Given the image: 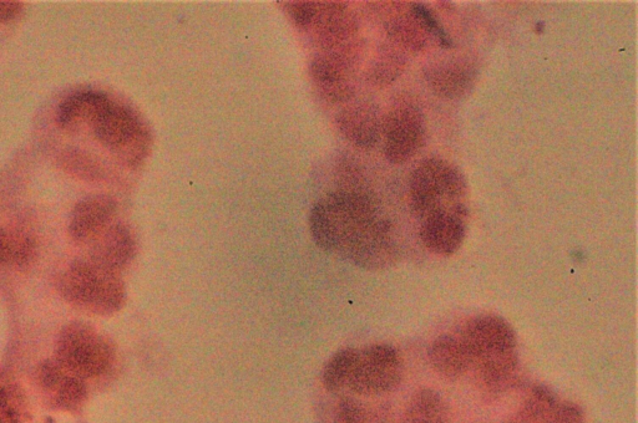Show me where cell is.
<instances>
[{
	"mask_svg": "<svg viewBox=\"0 0 638 423\" xmlns=\"http://www.w3.org/2000/svg\"><path fill=\"white\" fill-rule=\"evenodd\" d=\"M383 218L372 193L361 188H342L328 193L313 206L310 229L319 248L347 259Z\"/></svg>",
	"mask_w": 638,
	"mask_h": 423,
	"instance_id": "1",
	"label": "cell"
},
{
	"mask_svg": "<svg viewBox=\"0 0 638 423\" xmlns=\"http://www.w3.org/2000/svg\"><path fill=\"white\" fill-rule=\"evenodd\" d=\"M286 13L301 32L308 35L319 52L357 48L356 14L337 2H285Z\"/></svg>",
	"mask_w": 638,
	"mask_h": 423,
	"instance_id": "2",
	"label": "cell"
},
{
	"mask_svg": "<svg viewBox=\"0 0 638 423\" xmlns=\"http://www.w3.org/2000/svg\"><path fill=\"white\" fill-rule=\"evenodd\" d=\"M468 186L462 172L442 159L420 162L409 181L410 208L424 221L439 212L464 206Z\"/></svg>",
	"mask_w": 638,
	"mask_h": 423,
	"instance_id": "3",
	"label": "cell"
},
{
	"mask_svg": "<svg viewBox=\"0 0 638 423\" xmlns=\"http://www.w3.org/2000/svg\"><path fill=\"white\" fill-rule=\"evenodd\" d=\"M59 289L68 302L96 313L118 312L125 300L124 284L118 273L84 259H78L64 270Z\"/></svg>",
	"mask_w": 638,
	"mask_h": 423,
	"instance_id": "4",
	"label": "cell"
},
{
	"mask_svg": "<svg viewBox=\"0 0 638 423\" xmlns=\"http://www.w3.org/2000/svg\"><path fill=\"white\" fill-rule=\"evenodd\" d=\"M96 139L126 165L138 166L149 146V134L143 122L128 106L109 99L101 107L93 122Z\"/></svg>",
	"mask_w": 638,
	"mask_h": 423,
	"instance_id": "5",
	"label": "cell"
},
{
	"mask_svg": "<svg viewBox=\"0 0 638 423\" xmlns=\"http://www.w3.org/2000/svg\"><path fill=\"white\" fill-rule=\"evenodd\" d=\"M114 356L108 341L88 325L70 324L59 336L58 364L80 379H93L106 374L113 366Z\"/></svg>",
	"mask_w": 638,
	"mask_h": 423,
	"instance_id": "6",
	"label": "cell"
},
{
	"mask_svg": "<svg viewBox=\"0 0 638 423\" xmlns=\"http://www.w3.org/2000/svg\"><path fill=\"white\" fill-rule=\"evenodd\" d=\"M403 377L404 364L398 350L378 344L358 351L347 386L359 396H381L396 390Z\"/></svg>",
	"mask_w": 638,
	"mask_h": 423,
	"instance_id": "7",
	"label": "cell"
},
{
	"mask_svg": "<svg viewBox=\"0 0 638 423\" xmlns=\"http://www.w3.org/2000/svg\"><path fill=\"white\" fill-rule=\"evenodd\" d=\"M357 48L318 52L310 63V75L317 93L328 104L346 105L356 94L353 84Z\"/></svg>",
	"mask_w": 638,
	"mask_h": 423,
	"instance_id": "8",
	"label": "cell"
},
{
	"mask_svg": "<svg viewBox=\"0 0 638 423\" xmlns=\"http://www.w3.org/2000/svg\"><path fill=\"white\" fill-rule=\"evenodd\" d=\"M384 155L393 165H403L417 155L427 139L422 111L412 105L396 107L383 119Z\"/></svg>",
	"mask_w": 638,
	"mask_h": 423,
	"instance_id": "9",
	"label": "cell"
},
{
	"mask_svg": "<svg viewBox=\"0 0 638 423\" xmlns=\"http://www.w3.org/2000/svg\"><path fill=\"white\" fill-rule=\"evenodd\" d=\"M465 348L474 363L516 351V334L511 325L498 315H480L464 325L462 336Z\"/></svg>",
	"mask_w": 638,
	"mask_h": 423,
	"instance_id": "10",
	"label": "cell"
},
{
	"mask_svg": "<svg viewBox=\"0 0 638 423\" xmlns=\"http://www.w3.org/2000/svg\"><path fill=\"white\" fill-rule=\"evenodd\" d=\"M467 216V207L460 206L457 210L439 212L424 219L420 238L425 248L438 256L447 257L457 253L467 236Z\"/></svg>",
	"mask_w": 638,
	"mask_h": 423,
	"instance_id": "11",
	"label": "cell"
},
{
	"mask_svg": "<svg viewBox=\"0 0 638 423\" xmlns=\"http://www.w3.org/2000/svg\"><path fill=\"white\" fill-rule=\"evenodd\" d=\"M336 125L343 137L362 149H372L383 135V120L378 107L368 101H349L343 105L337 112Z\"/></svg>",
	"mask_w": 638,
	"mask_h": 423,
	"instance_id": "12",
	"label": "cell"
},
{
	"mask_svg": "<svg viewBox=\"0 0 638 423\" xmlns=\"http://www.w3.org/2000/svg\"><path fill=\"white\" fill-rule=\"evenodd\" d=\"M118 210L113 197L94 195L84 198L74 207L69 222V234L75 242L94 241L110 226Z\"/></svg>",
	"mask_w": 638,
	"mask_h": 423,
	"instance_id": "13",
	"label": "cell"
},
{
	"mask_svg": "<svg viewBox=\"0 0 638 423\" xmlns=\"http://www.w3.org/2000/svg\"><path fill=\"white\" fill-rule=\"evenodd\" d=\"M425 79L440 98L458 99L468 93L477 78V69L467 59H445L428 64Z\"/></svg>",
	"mask_w": 638,
	"mask_h": 423,
	"instance_id": "14",
	"label": "cell"
},
{
	"mask_svg": "<svg viewBox=\"0 0 638 423\" xmlns=\"http://www.w3.org/2000/svg\"><path fill=\"white\" fill-rule=\"evenodd\" d=\"M94 241L90 261L110 272L119 273L135 257V238L125 224L109 226Z\"/></svg>",
	"mask_w": 638,
	"mask_h": 423,
	"instance_id": "15",
	"label": "cell"
},
{
	"mask_svg": "<svg viewBox=\"0 0 638 423\" xmlns=\"http://www.w3.org/2000/svg\"><path fill=\"white\" fill-rule=\"evenodd\" d=\"M428 355L430 365L445 379H460L473 366L472 356L463 341L453 335H442L435 339Z\"/></svg>",
	"mask_w": 638,
	"mask_h": 423,
	"instance_id": "16",
	"label": "cell"
},
{
	"mask_svg": "<svg viewBox=\"0 0 638 423\" xmlns=\"http://www.w3.org/2000/svg\"><path fill=\"white\" fill-rule=\"evenodd\" d=\"M109 99L105 93L90 90L68 96L58 106V125L65 130L78 129L83 124L91 125L101 107L108 103Z\"/></svg>",
	"mask_w": 638,
	"mask_h": 423,
	"instance_id": "17",
	"label": "cell"
},
{
	"mask_svg": "<svg viewBox=\"0 0 638 423\" xmlns=\"http://www.w3.org/2000/svg\"><path fill=\"white\" fill-rule=\"evenodd\" d=\"M473 366L477 369L481 384L494 394L508 391L518 384L520 363L516 351L477 361Z\"/></svg>",
	"mask_w": 638,
	"mask_h": 423,
	"instance_id": "18",
	"label": "cell"
},
{
	"mask_svg": "<svg viewBox=\"0 0 638 423\" xmlns=\"http://www.w3.org/2000/svg\"><path fill=\"white\" fill-rule=\"evenodd\" d=\"M559 404L558 397L548 386L535 385L531 387L518 415L530 423H554Z\"/></svg>",
	"mask_w": 638,
	"mask_h": 423,
	"instance_id": "19",
	"label": "cell"
},
{
	"mask_svg": "<svg viewBox=\"0 0 638 423\" xmlns=\"http://www.w3.org/2000/svg\"><path fill=\"white\" fill-rule=\"evenodd\" d=\"M386 29L388 37H391L399 47L413 50V52H420L427 47L429 34L425 32L414 15L409 18L398 17L389 20Z\"/></svg>",
	"mask_w": 638,
	"mask_h": 423,
	"instance_id": "20",
	"label": "cell"
},
{
	"mask_svg": "<svg viewBox=\"0 0 638 423\" xmlns=\"http://www.w3.org/2000/svg\"><path fill=\"white\" fill-rule=\"evenodd\" d=\"M447 402L437 391L422 389L410 400L405 419L449 420Z\"/></svg>",
	"mask_w": 638,
	"mask_h": 423,
	"instance_id": "21",
	"label": "cell"
},
{
	"mask_svg": "<svg viewBox=\"0 0 638 423\" xmlns=\"http://www.w3.org/2000/svg\"><path fill=\"white\" fill-rule=\"evenodd\" d=\"M358 358V350L343 349L328 361L323 371V385L328 391L336 392L348 385L354 365Z\"/></svg>",
	"mask_w": 638,
	"mask_h": 423,
	"instance_id": "22",
	"label": "cell"
},
{
	"mask_svg": "<svg viewBox=\"0 0 638 423\" xmlns=\"http://www.w3.org/2000/svg\"><path fill=\"white\" fill-rule=\"evenodd\" d=\"M60 166L70 175L84 181H98L104 177V170L93 156L83 150L68 149L59 159Z\"/></svg>",
	"mask_w": 638,
	"mask_h": 423,
	"instance_id": "23",
	"label": "cell"
},
{
	"mask_svg": "<svg viewBox=\"0 0 638 423\" xmlns=\"http://www.w3.org/2000/svg\"><path fill=\"white\" fill-rule=\"evenodd\" d=\"M404 58L396 52H384L381 59L372 65L368 71V79L373 84L386 85L391 84L402 74L404 68Z\"/></svg>",
	"mask_w": 638,
	"mask_h": 423,
	"instance_id": "24",
	"label": "cell"
},
{
	"mask_svg": "<svg viewBox=\"0 0 638 423\" xmlns=\"http://www.w3.org/2000/svg\"><path fill=\"white\" fill-rule=\"evenodd\" d=\"M55 399L65 409H74L83 402L86 396V387L83 379L72 374H65L54 389Z\"/></svg>",
	"mask_w": 638,
	"mask_h": 423,
	"instance_id": "25",
	"label": "cell"
},
{
	"mask_svg": "<svg viewBox=\"0 0 638 423\" xmlns=\"http://www.w3.org/2000/svg\"><path fill=\"white\" fill-rule=\"evenodd\" d=\"M336 423H376V419L361 401L343 399L337 405Z\"/></svg>",
	"mask_w": 638,
	"mask_h": 423,
	"instance_id": "26",
	"label": "cell"
},
{
	"mask_svg": "<svg viewBox=\"0 0 638 423\" xmlns=\"http://www.w3.org/2000/svg\"><path fill=\"white\" fill-rule=\"evenodd\" d=\"M413 15L418 19V22L422 24L425 32L434 35L435 38H438L442 47H452V40H450L449 35L445 32L442 25L438 22V19L435 18V15H433L428 8H425L422 4H414Z\"/></svg>",
	"mask_w": 638,
	"mask_h": 423,
	"instance_id": "27",
	"label": "cell"
},
{
	"mask_svg": "<svg viewBox=\"0 0 638 423\" xmlns=\"http://www.w3.org/2000/svg\"><path fill=\"white\" fill-rule=\"evenodd\" d=\"M12 239V263L10 264H17L19 267H23V265L32 262L35 253H37L34 239L22 233L12 234Z\"/></svg>",
	"mask_w": 638,
	"mask_h": 423,
	"instance_id": "28",
	"label": "cell"
},
{
	"mask_svg": "<svg viewBox=\"0 0 638 423\" xmlns=\"http://www.w3.org/2000/svg\"><path fill=\"white\" fill-rule=\"evenodd\" d=\"M554 423H585L584 410L574 402H560L555 412Z\"/></svg>",
	"mask_w": 638,
	"mask_h": 423,
	"instance_id": "29",
	"label": "cell"
},
{
	"mask_svg": "<svg viewBox=\"0 0 638 423\" xmlns=\"http://www.w3.org/2000/svg\"><path fill=\"white\" fill-rule=\"evenodd\" d=\"M23 13V4L20 2H10V0H2L0 2V23L12 22V20L20 17Z\"/></svg>",
	"mask_w": 638,
	"mask_h": 423,
	"instance_id": "30",
	"label": "cell"
},
{
	"mask_svg": "<svg viewBox=\"0 0 638 423\" xmlns=\"http://www.w3.org/2000/svg\"><path fill=\"white\" fill-rule=\"evenodd\" d=\"M12 233L0 228V265L12 263Z\"/></svg>",
	"mask_w": 638,
	"mask_h": 423,
	"instance_id": "31",
	"label": "cell"
},
{
	"mask_svg": "<svg viewBox=\"0 0 638 423\" xmlns=\"http://www.w3.org/2000/svg\"><path fill=\"white\" fill-rule=\"evenodd\" d=\"M403 423H449V420H410V419H405Z\"/></svg>",
	"mask_w": 638,
	"mask_h": 423,
	"instance_id": "32",
	"label": "cell"
},
{
	"mask_svg": "<svg viewBox=\"0 0 638 423\" xmlns=\"http://www.w3.org/2000/svg\"><path fill=\"white\" fill-rule=\"evenodd\" d=\"M503 423H530V422L524 420L523 417H520L519 415H516L514 417H511L510 420H506Z\"/></svg>",
	"mask_w": 638,
	"mask_h": 423,
	"instance_id": "33",
	"label": "cell"
}]
</instances>
